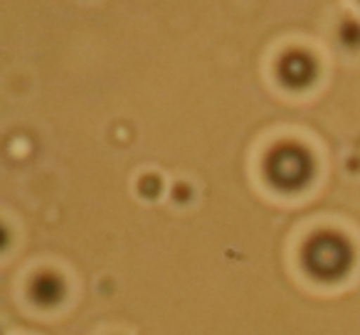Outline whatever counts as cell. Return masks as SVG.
<instances>
[{"label": "cell", "mask_w": 360, "mask_h": 335, "mask_svg": "<svg viewBox=\"0 0 360 335\" xmlns=\"http://www.w3.org/2000/svg\"><path fill=\"white\" fill-rule=\"evenodd\" d=\"M139 188L146 197H158L160 195V180L155 176H146L143 180L139 183Z\"/></svg>", "instance_id": "6"}, {"label": "cell", "mask_w": 360, "mask_h": 335, "mask_svg": "<svg viewBox=\"0 0 360 335\" xmlns=\"http://www.w3.org/2000/svg\"><path fill=\"white\" fill-rule=\"evenodd\" d=\"M173 197H175V200H180V202L191 200V188H188V185H175Z\"/></svg>", "instance_id": "7"}, {"label": "cell", "mask_w": 360, "mask_h": 335, "mask_svg": "<svg viewBox=\"0 0 360 335\" xmlns=\"http://www.w3.org/2000/svg\"><path fill=\"white\" fill-rule=\"evenodd\" d=\"M353 261L355 249L350 239L333 230L316 232L301 249V266L319 284H335L348 276Z\"/></svg>", "instance_id": "1"}, {"label": "cell", "mask_w": 360, "mask_h": 335, "mask_svg": "<svg viewBox=\"0 0 360 335\" xmlns=\"http://www.w3.org/2000/svg\"><path fill=\"white\" fill-rule=\"evenodd\" d=\"M338 40L348 50H360V22L355 20H343L338 27Z\"/></svg>", "instance_id": "5"}, {"label": "cell", "mask_w": 360, "mask_h": 335, "mask_svg": "<svg viewBox=\"0 0 360 335\" xmlns=\"http://www.w3.org/2000/svg\"><path fill=\"white\" fill-rule=\"evenodd\" d=\"M65 281L52 271H40L30 284V298L42 308H52L65 298Z\"/></svg>", "instance_id": "4"}, {"label": "cell", "mask_w": 360, "mask_h": 335, "mask_svg": "<svg viewBox=\"0 0 360 335\" xmlns=\"http://www.w3.org/2000/svg\"><path fill=\"white\" fill-rule=\"evenodd\" d=\"M276 77L279 84L291 91L309 89L319 77V65L306 50H289L276 62Z\"/></svg>", "instance_id": "3"}, {"label": "cell", "mask_w": 360, "mask_h": 335, "mask_svg": "<svg viewBox=\"0 0 360 335\" xmlns=\"http://www.w3.org/2000/svg\"><path fill=\"white\" fill-rule=\"evenodd\" d=\"M264 178L279 192H299L314 180L316 163L309 148L294 140L276 143L264 158Z\"/></svg>", "instance_id": "2"}]
</instances>
